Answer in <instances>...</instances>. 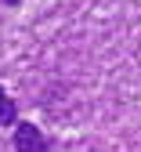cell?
<instances>
[{
    "label": "cell",
    "mask_w": 141,
    "mask_h": 152,
    "mask_svg": "<svg viewBox=\"0 0 141 152\" xmlns=\"http://www.w3.org/2000/svg\"><path fill=\"white\" fill-rule=\"evenodd\" d=\"M18 120V109H15V98H7V91L0 87V127H11Z\"/></svg>",
    "instance_id": "7a4b0ae2"
},
{
    "label": "cell",
    "mask_w": 141,
    "mask_h": 152,
    "mask_svg": "<svg viewBox=\"0 0 141 152\" xmlns=\"http://www.w3.org/2000/svg\"><path fill=\"white\" fill-rule=\"evenodd\" d=\"M15 148H18V152H51L44 130L33 127V123H18V127H15Z\"/></svg>",
    "instance_id": "6da1fadb"
},
{
    "label": "cell",
    "mask_w": 141,
    "mask_h": 152,
    "mask_svg": "<svg viewBox=\"0 0 141 152\" xmlns=\"http://www.w3.org/2000/svg\"><path fill=\"white\" fill-rule=\"evenodd\" d=\"M4 4H11V7H15V4H22V0H4Z\"/></svg>",
    "instance_id": "3957f363"
}]
</instances>
